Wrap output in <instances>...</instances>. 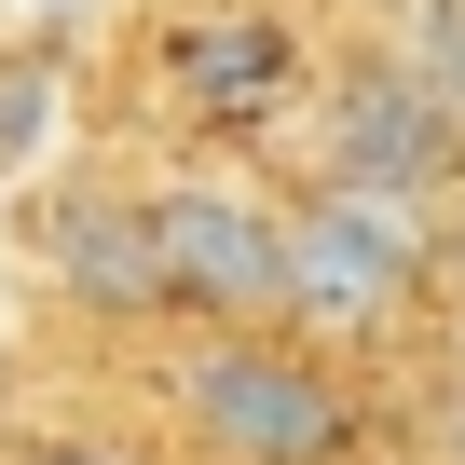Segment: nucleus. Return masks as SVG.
<instances>
[{
  "mask_svg": "<svg viewBox=\"0 0 465 465\" xmlns=\"http://www.w3.org/2000/svg\"><path fill=\"white\" fill-rule=\"evenodd\" d=\"M424 261H438V219L397 205V192L315 178V192L288 205V315H315V329H383V315L424 288Z\"/></svg>",
  "mask_w": 465,
  "mask_h": 465,
  "instance_id": "obj_1",
  "label": "nucleus"
},
{
  "mask_svg": "<svg viewBox=\"0 0 465 465\" xmlns=\"http://www.w3.org/2000/svg\"><path fill=\"white\" fill-rule=\"evenodd\" d=\"M178 397H192V424H205V451L219 465H342V438H356V411H342V370H315L302 342H205L192 370H178Z\"/></svg>",
  "mask_w": 465,
  "mask_h": 465,
  "instance_id": "obj_2",
  "label": "nucleus"
},
{
  "mask_svg": "<svg viewBox=\"0 0 465 465\" xmlns=\"http://www.w3.org/2000/svg\"><path fill=\"white\" fill-rule=\"evenodd\" d=\"M151 205V261H164V302L178 315H274L288 302V219L232 178H178V192H137Z\"/></svg>",
  "mask_w": 465,
  "mask_h": 465,
  "instance_id": "obj_3",
  "label": "nucleus"
},
{
  "mask_svg": "<svg viewBox=\"0 0 465 465\" xmlns=\"http://www.w3.org/2000/svg\"><path fill=\"white\" fill-rule=\"evenodd\" d=\"M315 137H329V178L342 192H397V205H424L438 178H451V110L397 69V55H356L329 96H315Z\"/></svg>",
  "mask_w": 465,
  "mask_h": 465,
  "instance_id": "obj_4",
  "label": "nucleus"
},
{
  "mask_svg": "<svg viewBox=\"0 0 465 465\" xmlns=\"http://www.w3.org/2000/svg\"><path fill=\"white\" fill-rule=\"evenodd\" d=\"M288 83H302V42L274 15H205V28H178V96L205 124H261V110H288Z\"/></svg>",
  "mask_w": 465,
  "mask_h": 465,
  "instance_id": "obj_5",
  "label": "nucleus"
},
{
  "mask_svg": "<svg viewBox=\"0 0 465 465\" xmlns=\"http://www.w3.org/2000/svg\"><path fill=\"white\" fill-rule=\"evenodd\" d=\"M55 288H69L83 315H164L151 205H124V192H83V205L55 219Z\"/></svg>",
  "mask_w": 465,
  "mask_h": 465,
  "instance_id": "obj_6",
  "label": "nucleus"
},
{
  "mask_svg": "<svg viewBox=\"0 0 465 465\" xmlns=\"http://www.w3.org/2000/svg\"><path fill=\"white\" fill-rule=\"evenodd\" d=\"M397 69L465 124V0H411V28H397Z\"/></svg>",
  "mask_w": 465,
  "mask_h": 465,
  "instance_id": "obj_7",
  "label": "nucleus"
},
{
  "mask_svg": "<svg viewBox=\"0 0 465 465\" xmlns=\"http://www.w3.org/2000/svg\"><path fill=\"white\" fill-rule=\"evenodd\" d=\"M42 124H55V69H0V164H28Z\"/></svg>",
  "mask_w": 465,
  "mask_h": 465,
  "instance_id": "obj_8",
  "label": "nucleus"
},
{
  "mask_svg": "<svg viewBox=\"0 0 465 465\" xmlns=\"http://www.w3.org/2000/svg\"><path fill=\"white\" fill-rule=\"evenodd\" d=\"M15 465H137V451H124V438H28Z\"/></svg>",
  "mask_w": 465,
  "mask_h": 465,
  "instance_id": "obj_9",
  "label": "nucleus"
}]
</instances>
